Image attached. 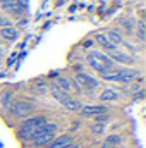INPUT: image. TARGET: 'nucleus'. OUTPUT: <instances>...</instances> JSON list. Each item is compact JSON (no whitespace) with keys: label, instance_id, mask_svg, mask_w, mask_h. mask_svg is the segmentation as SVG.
Listing matches in <instances>:
<instances>
[{"label":"nucleus","instance_id":"nucleus-1","mask_svg":"<svg viewBox=\"0 0 146 148\" xmlns=\"http://www.w3.org/2000/svg\"><path fill=\"white\" fill-rule=\"evenodd\" d=\"M48 122V117L43 115V114H38V115H29L28 119L21 121V124L16 127V138L23 143V145H28L33 138V134L36 133L38 129Z\"/></svg>","mask_w":146,"mask_h":148},{"label":"nucleus","instance_id":"nucleus-2","mask_svg":"<svg viewBox=\"0 0 146 148\" xmlns=\"http://www.w3.org/2000/svg\"><path fill=\"white\" fill-rule=\"evenodd\" d=\"M57 134H59V124L48 121L46 124H43L36 133L33 134V138H31V141L28 143V147L29 148H45L53 141V138H55Z\"/></svg>","mask_w":146,"mask_h":148},{"label":"nucleus","instance_id":"nucleus-3","mask_svg":"<svg viewBox=\"0 0 146 148\" xmlns=\"http://www.w3.org/2000/svg\"><path fill=\"white\" fill-rule=\"evenodd\" d=\"M7 112H9L10 117L24 121V119H28L29 115L35 114V105L26 98H17V100H12V103L9 105Z\"/></svg>","mask_w":146,"mask_h":148},{"label":"nucleus","instance_id":"nucleus-4","mask_svg":"<svg viewBox=\"0 0 146 148\" xmlns=\"http://www.w3.org/2000/svg\"><path fill=\"white\" fill-rule=\"evenodd\" d=\"M72 79L76 81V83H77V86H79L81 90H88V91H93V90L100 88V79L93 77L91 74L83 73V71H76V74H74Z\"/></svg>","mask_w":146,"mask_h":148},{"label":"nucleus","instance_id":"nucleus-5","mask_svg":"<svg viewBox=\"0 0 146 148\" xmlns=\"http://www.w3.org/2000/svg\"><path fill=\"white\" fill-rule=\"evenodd\" d=\"M139 69H134V67H122L119 69L117 74V83H122V84H131L134 83L138 77H139Z\"/></svg>","mask_w":146,"mask_h":148},{"label":"nucleus","instance_id":"nucleus-6","mask_svg":"<svg viewBox=\"0 0 146 148\" xmlns=\"http://www.w3.org/2000/svg\"><path fill=\"white\" fill-rule=\"evenodd\" d=\"M110 112V109L105 105V103H98V105H83L81 110H79V115L81 117H96L100 114H107Z\"/></svg>","mask_w":146,"mask_h":148},{"label":"nucleus","instance_id":"nucleus-7","mask_svg":"<svg viewBox=\"0 0 146 148\" xmlns=\"http://www.w3.org/2000/svg\"><path fill=\"white\" fill-rule=\"evenodd\" d=\"M0 9L14 17H19L23 14V0H7L0 3Z\"/></svg>","mask_w":146,"mask_h":148},{"label":"nucleus","instance_id":"nucleus-8","mask_svg":"<svg viewBox=\"0 0 146 148\" xmlns=\"http://www.w3.org/2000/svg\"><path fill=\"white\" fill-rule=\"evenodd\" d=\"M107 55H108L110 59H112V62H113V64H122V66H134V62H136V59H134V57H131V55H127V53H124V52H119V50H112V52H107Z\"/></svg>","mask_w":146,"mask_h":148},{"label":"nucleus","instance_id":"nucleus-9","mask_svg":"<svg viewBox=\"0 0 146 148\" xmlns=\"http://www.w3.org/2000/svg\"><path fill=\"white\" fill-rule=\"evenodd\" d=\"M74 140H76V138H74V134H71V133L57 134V136L53 138V141L45 148H65V147H69V145H72Z\"/></svg>","mask_w":146,"mask_h":148},{"label":"nucleus","instance_id":"nucleus-10","mask_svg":"<svg viewBox=\"0 0 146 148\" xmlns=\"http://www.w3.org/2000/svg\"><path fill=\"white\" fill-rule=\"evenodd\" d=\"M48 90H50V95H52V97L60 103V105H65V103L72 98V95H71V93L62 91V90H60V88H57L55 84H50V86H48Z\"/></svg>","mask_w":146,"mask_h":148},{"label":"nucleus","instance_id":"nucleus-11","mask_svg":"<svg viewBox=\"0 0 146 148\" xmlns=\"http://www.w3.org/2000/svg\"><path fill=\"white\" fill-rule=\"evenodd\" d=\"M119 98H120V93H119L117 90H113V88H105V90H102V91H100V95H98V100H100V102H103V103L117 102Z\"/></svg>","mask_w":146,"mask_h":148},{"label":"nucleus","instance_id":"nucleus-12","mask_svg":"<svg viewBox=\"0 0 146 148\" xmlns=\"http://www.w3.org/2000/svg\"><path fill=\"white\" fill-rule=\"evenodd\" d=\"M19 36V31H17V28H14V26H5V28H0V40L2 41H7V43H10V41H16Z\"/></svg>","mask_w":146,"mask_h":148},{"label":"nucleus","instance_id":"nucleus-13","mask_svg":"<svg viewBox=\"0 0 146 148\" xmlns=\"http://www.w3.org/2000/svg\"><path fill=\"white\" fill-rule=\"evenodd\" d=\"M84 60H86V64H88L93 71H96L98 74H102V73H105V71H107V67H105V66H103V64H102V62H100L93 53H91V52H88V55H86V59H84Z\"/></svg>","mask_w":146,"mask_h":148},{"label":"nucleus","instance_id":"nucleus-14","mask_svg":"<svg viewBox=\"0 0 146 148\" xmlns=\"http://www.w3.org/2000/svg\"><path fill=\"white\" fill-rule=\"evenodd\" d=\"M122 143H124V136H122V134H119V133H110V134L105 136V140H103L102 145H105V147H108V148H113V147L122 145Z\"/></svg>","mask_w":146,"mask_h":148},{"label":"nucleus","instance_id":"nucleus-15","mask_svg":"<svg viewBox=\"0 0 146 148\" xmlns=\"http://www.w3.org/2000/svg\"><path fill=\"white\" fill-rule=\"evenodd\" d=\"M93 41H96L105 52H112V50H117V47H113L112 43L108 41V38H107V35H103V33H96L95 35V38H93Z\"/></svg>","mask_w":146,"mask_h":148},{"label":"nucleus","instance_id":"nucleus-16","mask_svg":"<svg viewBox=\"0 0 146 148\" xmlns=\"http://www.w3.org/2000/svg\"><path fill=\"white\" fill-rule=\"evenodd\" d=\"M107 38H108V41L113 45V47H117V45H124V43H126L124 35H122L119 29H113V28L107 31Z\"/></svg>","mask_w":146,"mask_h":148},{"label":"nucleus","instance_id":"nucleus-17","mask_svg":"<svg viewBox=\"0 0 146 148\" xmlns=\"http://www.w3.org/2000/svg\"><path fill=\"white\" fill-rule=\"evenodd\" d=\"M52 84H55L57 88H60V90H62V91H65V93H72V83H71V79H69V77L59 76Z\"/></svg>","mask_w":146,"mask_h":148},{"label":"nucleus","instance_id":"nucleus-18","mask_svg":"<svg viewBox=\"0 0 146 148\" xmlns=\"http://www.w3.org/2000/svg\"><path fill=\"white\" fill-rule=\"evenodd\" d=\"M12 100H14V93L12 91H5L2 97H0V110L5 112L9 109V105L12 103Z\"/></svg>","mask_w":146,"mask_h":148},{"label":"nucleus","instance_id":"nucleus-19","mask_svg":"<svg viewBox=\"0 0 146 148\" xmlns=\"http://www.w3.org/2000/svg\"><path fill=\"white\" fill-rule=\"evenodd\" d=\"M62 107H64L67 112H79V110H81V107H83V103H81L79 100H74V98H71V100H69L65 105H62Z\"/></svg>","mask_w":146,"mask_h":148},{"label":"nucleus","instance_id":"nucleus-20","mask_svg":"<svg viewBox=\"0 0 146 148\" xmlns=\"http://www.w3.org/2000/svg\"><path fill=\"white\" fill-rule=\"evenodd\" d=\"M89 129H91V133H95V134H105V131H107V124L91 122V124H89Z\"/></svg>","mask_w":146,"mask_h":148},{"label":"nucleus","instance_id":"nucleus-21","mask_svg":"<svg viewBox=\"0 0 146 148\" xmlns=\"http://www.w3.org/2000/svg\"><path fill=\"white\" fill-rule=\"evenodd\" d=\"M120 26H124L126 35H134V23H131L129 19H120Z\"/></svg>","mask_w":146,"mask_h":148},{"label":"nucleus","instance_id":"nucleus-22","mask_svg":"<svg viewBox=\"0 0 146 148\" xmlns=\"http://www.w3.org/2000/svg\"><path fill=\"white\" fill-rule=\"evenodd\" d=\"M5 26H12V23H10V19L7 16H2L0 14V28H5Z\"/></svg>","mask_w":146,"mask_h":148},{"label":"nucleus","instance_id":"nucleus-23","mask_svg":"<svg viewBox=\"0 0 146 148\" xmlns=\"http://www.w3.org/2000/svg\"><path fill=\"white\" fill-rule=\"evenodd\" d=\"M93 45H95V41H93V40H88V41L84 43V48H89V47H93Z\"/></svg>","mask_w":146,"mask_h":148},{"label":"nucleus","instance_id":"nucleus-24","mask_svg":"<svg viewBox=\"0 0 146 148\" xmlns=\"http://www.w3.org/2000/svg\"><path fill=\"white\" fill-rule=\"evenodd\" d=\"M2 57H3V48L0 47V59H2Z\"/></svg>","mask_w":146,"mask_h":148},{"label":"nucleus","instance_id":"nucleus-25","mask_svg":"<svg viewBox=\"0 0 146 148\" xmlns=\"http://www.w3.org/2000/svg\"><path fill=\"white\" fill-rule=\"evenodd\" d=\"M98 148H108V147H105V145H100V147H98Z\"/></svg>","mask_w":146,"mask_h":148},{"label":"nucleus","instance_id":"nucleus-26","mask_svg":"<svg viewBox=\"0 0 146 148\" xmlns=\"http://www.w3.org/2000/svg\"><path fill=\"white\" fill-rule=\"evenodd\" d=\"M2 2H7V0H0V3H2Z\"/></svg>","mask_w":146,"mask_h":148},{"label":"nucleus","instance_id":"nucleus-27","mask_svg":"<svg viewBox=\"0 0 146 148\" xmlns=\"http://www.w3.org/2000/svg\"><path fill=\"white\" fill-rule=\"evenodd\" d=\"M0 41H2V40H0Z\"/></svg>","mask_w":146,"mask_h":148}]
</instances>
